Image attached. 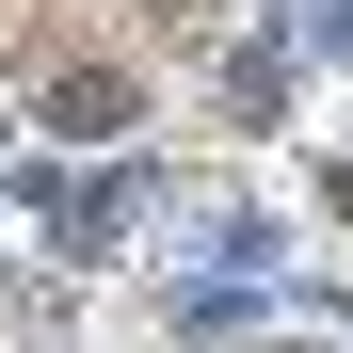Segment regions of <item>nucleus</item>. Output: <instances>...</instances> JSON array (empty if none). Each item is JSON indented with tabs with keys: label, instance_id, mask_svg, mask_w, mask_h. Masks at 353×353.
I'll use <instances>...</instances> for the list:
<instances>
[{
	"label": "nucleus",
	"instance_id": "f257e3e1",
	"mask_svg": "<svg viewBox=\"0 0 353 353\" xmlns=\"http://www.w3.org/2000/svg\"><path fill=\"white\" fill-rule=\"evenodd\" d=\"M48 129L112 145V129H129V81H112V65H65V81H48Z\"/></svg>",
	"mask_w": 353,
	"mask_h": 353
}]
</instances>
